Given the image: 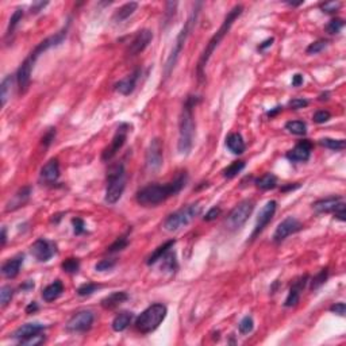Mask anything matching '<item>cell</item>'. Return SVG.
<instances>
[{"label":"cell","mask_w":346,"mask_h":346,"mask_svg":"<svg viewBox=\"0 0 346 346\" xmlns=\"http://www.w3.org/2000/svg\"><path fill=\"white\" fill-rule=\"evenodd\" d=\"M188 176L185 172H180L173 180L165 184H149L137 192V203L144 207H156L163 201L177 195L187 184Z\"/></svg>","instance_id":"1"},{"label":"cell","mask_w":346,"mask_h":346,"mask_svg":"<svg viewBox=\"0 0 346 346\" xmlns=\"http://www.w3.org/2000/svg\"><path fill=\"white\" fill-rule=\"evenodd\" d=\"M198 96H188L182 104L180 119H179V141H177V150L182 156L189 154L194 146L195 138V118H194V108L199 103Z\"/></svg>","instance_id":"2"},{"label":"cell","mask_w":346,"mask_h":346,"mask_svg":"<svg viewBox=\"0 0 346 346\" xmlns=\"http://www.w3.org/2000/svg\"><path fill=\"white\" fill-rule=\"evenodd\" d=\"M242 11H244V7L241 6V4L234 6L226 15L223 23H222V26L219 27V30L215 33L214 35L211 37V39L208 41V44L206 45V48H204V50H203V53L200 54V58H199V61H198V66H196V73H198L199 82H203V80H204V69H206V66H207L208 60L211 58L215 49H216V48L219 46L220 42L223 41V38L226 37L227 33L230 32V29H231L234 22L241 16Z\"/></svg>","instance_id":"3"},{"label":"cell","mask_w":346,"mask_h":346,"mask_svg":"<svg viewBox=\"0 0 346 346\" xmlns=\"http://www.w3.org/2000/svg\"><path fill=\"white\" fill-rule=\"evenodd\" d=\"M200 7V1L195 3L194 11L189 15L188 20L185 22V25H184V27L181 29V32L179 33V35H177L176 42H175V46H173V50H172L170 56L168 57V61L165 64V76H166V77L170 75V72L175 68L177 60H179V57L181 54L182 48H184V45H185V41H187V38H188V35L191 34V32L194 30V26L196 25V20H198V16H199Z\"/></svg>","instance_id":"4"},{"label":"cell","mask_w":346,"mask_h":346,"mask_svg":"<svg viewBox=\"0 0 346 346\" xmlns=\"http://www.w3.org/2000/svg\"><path fill=\"white\" fill-rule=\"evenodd\" d=\"M126 188V170L122 163L113 164L107 170V188H106V201L108 204H115L123 195Z\"/></svg>","instance_id":"5"},{"label":"cell","mask_w":346,"mask_h":346,"mask_svg":"<svg viewBox=\"0 0 346 346\" xmlns=\"http://www.w3.org/2000/svg\"><path fill=\"white\" fill-rule=\"evenodd\" d=\"M166 313H168V310L163 303L151 304L145 311H142V314L137 318L135 329L142 334H149L154 331L163 323L166 316Z\"/></svg>","instance_id":"6"},{"label":"cell","mask_w":346,"mask_h":346,"mask_svg":"<svg viewBox=\"0 0 346 346\" xmlns=\"http://www.w3.org/2000/svg\"><path fill=\"white\" fill-rule=\"evenodd\" d=\"M201 214V206L200 203H194V204H189L187 207L179 210L176 213L170 214L166 216V219L164 220V227L166 231L173 233L177 231L182 227H185L187 225H189L192 220L198 218Z\"/></svg>","instance_id":"7"},{"label":"cell","mask_w":346,"mask_h":346,"mask_svg":"<svg viewBox=\"0 0 346 346\" xmlns=\"http://www.w3.org/2000/svg\"><path fill=\"white\" fill-rule=\"evenodd\" d=\"M253 210H254V201L250 200V199H246V200L238 203L227 216V229L234 231V230H238L239 227L244 226L246 220L249 219V216L252 215Z\"/></svg>","instance_id":"8"},{"label":"cell","mask_w":346,"mask_h":346,"mask_svg":"<svg viewBox=\"0 0 346 346\" xmlns=\"http://www.w3.org/2000/svg\"><path fill=\"white\" fill-rule=\"evenodd\" d=\"M146 168L149 170H158L164 163V146L160 138L151 139L146 150Z\"/></svg>","instance_id":"9"},{"label":"cell","mask_w":346,"mask_h":346,"mask_svg":"<svg viewBox=\"0 0 346 346\" xmlns=\"http://www.w3.org/2000/svg\"><path fill=\"white\" fill-rule=\"evenodd\" d=\"M129 129H130V126L127 123H122L118 127V130H116L115 135L113 137V141H111L110 146H107L103 150V153H101V161H110V160H113L115 157V154L122 149V146L125 145V142H126Z\"/></svg>","instance_id":"10"},{"label":"cell","mask_w":346,"mask_h":346,"mask_svg":"<svg viewBox=\"0 0 346 346\" xmlns=\"http://www.w3.org/2000/svg\"><path fill=\"white\" fill-rule=\"evenodd\" d=\"M94 313L89 310H82L75 314L66 323V330L70 333H85L94 325Z\"/></svg>","instance_id":"11"},{"label":"cell","mask_w":346,"mask_h":346,"mask_svg":"<svg viewBox=\"0 0 346 346\" xmlns=\"http://www.w3.org/2000/svg\"><path fill=\"white\" fill-rule=\"evenodd\" d=\"M277 208V201L276 200H269L265 203V206L258 213L257 220H256V226H254V230H253L252 235L250 238L254 239L257 237L258 234L263 233L265 227L269 225V222L272 220V218L275 216V213H276Z\"/></svg>","instance_id":"12"},{"label":"cell","mask_w":346,"mask_h":346,"mask_svg":"<svg viewBox=\"0 0 346 346\" xmlns=\"http://www.w3.org/2000/svg\"><path fill=\"white\" fill-rule=\"evenodd\" d=\"M302 227V223L296 219V218L288 216V218H285L283 222H280L279 226L276 227L275 234H273V241H275L276 244H280V242H283L287 237H290L291 234H295L297 233V231H300Z\"/></svg>","instance_id":"13"},{"label":"cell","mask_w":346,"mask_h":346,"mask_svg":"<svg viewBox=\"0 0 346 346\" xmlns=\"http://www.w3.org/2000/svg\"><path fill=\"white\" fill-rule=\"evenodd\" d=\"M35 63L33 61L30 57L27 56L25 58V61L20 64V66L16 70V82H18L19 94H25L26 91L30 87V82H32V73L33 68H34Z\"/></svg>","instance_id":"14"},{"label":"cell","mask_w":346,"mask_h":346,"mask_svg":"<svg viewBox=\"0 0 346 346\" xmlns=\"http://www.w3.org/2000/svg\"><path fill=\"white\" fill-rule=\"evenodd\" d=\"M151 39H153V33L148 29H144V30L137 33L135 37L132 38V41L129 45V48H127V56H138L139 53H142L149 46Z\"/></svg>","instance_id":"15"},{"label":"cell","mask_w":346,"mask_h":346,"mask_svg":"<svg viewBox=\"0 0 346 346\" xmlns=\"http://www.w3.org/2000/svg\"><path fill=\"white\" fill-rule=\"evenodd\" d=\"M313 142L310 139H303L297 142L294 149L287 151L285 157L292 163H306L311 157V150H313Z\"/></svg>","instance_id":"16"},{"label":"cell","mask_w":346,"mask_h":346,"mask_svg":"<svg viewBox=\"0 0 346 346\" xmlns=\"http://www.w3.org/2000/svg\"><path fill=\"white\" fill-rule=\"evenodd\" d=\"M30 250H32L33 256L37 258V261L46 263L56 254V246H54V244L46 241V239L39 238L33 244Z\"/></svg>","instance_id":"17"},{"label":"cell","mask_w":346,"mask_h":346,"mask_svg":"<svg viewBox=\"0 0 346 346\" xmlns=\"http://www.w3.org/2000/svg\"><path fill=\"white\" fill-rule=\"evenodd\" d=\"M342 201H344L342 196H329L325 199H319V200L314 201L313 208L319 214H329V213H334L335 208L338 207Z\"/></svg>","instance_id":"18"},{"label":"cell","mask_w":346,"mask_h":346,"mask_svg":"<svg viewBox=\"0 0 346 346\" xmlns=\"http://www.w3.org/2000/svg\"><path fill=\"white\" fill-rule=\"evenodd\" d=\"M307 281H309V276H303L299 277L295 283L292 284L290 292H288V296H287V299H285V303H284L285 307H295L296 304L299 303V300H300V294H302V291L304 290Z\"/></svg>","instance_id":"19"},{"label":"cell","mask_w":346,"mask_h":346,"mask_svg":"<svg viewBox=\"0 0 346 346\" xmlns=\"http://www.w3.org/2000/svg\"><path fill=\"white\" fill-rule=\"evenodd\" d=\"M32 191L33 189L30 185L22 187L10 200L7 201L6 211H15V210H18V208L23 207L26 203L29 201V199H30Z\"/></svg>","instance_id":"20"},{"label":"cell","mask_w":346,"mask_h":346,"mask_svg":"<svg viewBox=\"0 0 346 346\" xmlns=\"http://www.w3.org/2000/svg\"><path fill=\"white\" fill-rule=\"evenodd\" d=\"M45 330V326L42 323H38V322H33V323H26L23 326H20L19 329H16L13 334L14 340H18L19 342L23 340H27L33 335H37L41 334Z\"/></svg>","instance_id":"21"},{"label":"cell","mask_w":346,"mask_h":346,"mask_svg":"<svg viewBox=\"0 0 346 346\" xmlns=\"http://www.w3.org/2000/svg\"><path fill=\"white\" fill-rule=\"evenodd\" d=\"M60 177V163L57 158H51L41 169V180L46 184L56 182Z\"/></svg>","instance_id":"22"},{"label":"cell","mask_w":346,"mask_h":346,"mask_svg":"<svg viewBox=\"0 0 346 346\" xmlns=\"http://www.w3.org/2000/svg\"><path fill=\"white\" fill-rule=\"evenodd\" d=\"M139 75H141V69H135L132 75L126 76L125 79H122V80L116 82V84H115V89H116L119 94L125 95V96L132 94V91L137 87V82H138Z\"/></svg>","instance_id":"23"},{"label":"cell","mask_w":346,"mask_h":346,"mask_svg":"<svg viewBox=\"0 0 346 346\" xmlns=\"http://www.w3.org/2000/svg\"><path fill=\"white\" fill-rule=\"evenodd\" d=\"M23 264V256H16V257L8 260L7 263L1 266V273L7 279H15L19 275L20 266Z\"/></svg>","instance_id":"24"},{"label":"cell","mask_w":346,"mask_h":346,"mask_svg":"<svg viewBox=\"0 0 346 346\" xmlns=\"http://www.w3.org/2000/svg\"><path fill=\"white\" fill-rule=\"evenodd\" d=\"M226 146L234 154H242L246 149L245 141L239 132H230L226 137Z\"/></svg>","instance_id":"25"},{"label":"cell","mask_w":346,"mask_h":346,"mask_svg":"<svg viewBox=\"0 0 346 346\" xmlns=\"http://www.w3.org/2000/svg\"><path fill=\"white\" fill-rule=\"evenodd\" d=\"M64 292V284L61 280H56L54 283L49 284L44 291H42V297L45 302H54L58 299Z\"/></svg>","instance_id":"26"},{"label":"cell","mask_w":346,"mask_h":346,"mask_svg":"<svg viewBox=\"0 0 346 346\" xmlns=\"http://www.w3.org/2000/svg\"><path fill=\"white\" fill-rule=\"evenodd\" d=\"M127 299H129V295L126 292H114L101 300V307L106 310H113L123 302H126Z\"/></svg>","instance_id":"27"},{"label":"cell","mask_w":346,"mask_h":346,"mask_svg":"<svg viewBox=\"0 0 346 346\" xmlns=\"http://www.w3.org/2000/svg\"><path fill=\"white\" fill-rule=\"evenodd\" d=\"M132 318H134V315H132V313H129V311H123V313L118 314L114 318L113 330L114 331H118V333L126 330L129 328V325L132 323Z\"/></svg>","instance_id":"28"},{"label":"cell","mask_w":346,"mask_h":346,"mask_svg":"<svg viewBox=\"0 0 346 346\" xmlns=\"http://www.w3.org/2000/svg\"><path fill=\"white\" fill-rule=\"evenodd\" d=\"M16 79V76L8 75L3 79V82L0 84V100H1V107H4L7 104V100L11 96V89H13L14 80Z\"/></svg>","instance_id":"29"},{"label":"cell","mask_w":346,"mask_h":346,"mask_svg":"<svg viewBox=\"0 0 346 346\" xmlns=\"http://www.w3.org/2000/svg\"><path fill=\"white\" fill-rule=\"evenodd\" d=\"M137 8H138V3H135V1H130V3L123 4V6L119 7V8L116 10V13L114 15V20H115V22H123V20H126L127 18H130L132 14L137 11Z\"/></svg>","instance_id":"30"},{"label":"cell","mask_w":346,"mask_h":346,"mask_svg":"<svg viewBox=\"0 0 346 346\" xmlns=\"http://www.w3.org/2000/svg\"><path fill=\"white\" fill-rule=\"evenodd\" d=\"M175 244H176V241H175V239H170V241H166V242L163 244L161 246H158L157 249L153 252L150 257L148 258V265H153L156 264L157 261H160V260L165 256V253H168L170 249H173Z\"/></svg>","instance_id":"31"},{"label":"cell","mask_w":346,"mask_h":346,"mask_svg":"<svg viewBox=\"0 0 346 346\" xmlns=\"http://www.w3.org/2000/svg\"><path fill=\"white\" fill-rule=\"evenodd\" d=\"M23 10L22 8H18L15 10V13L11 15L10 18V23H8V27H7V33H6V41H10V38L13 37L14 33H15V29L18 27L19 22L22 20L23 18Z\"/></svg>","instance_id":"32"},{"label":"cell","mask_w":346,"mask_h":346,"mask_svg":"<svg viewBox=\"0 0 346 346\" xmlns=\"http://www.w3.org/2000/svg\"><path fill=\"white\" fill-rule=\"evenodd\" d=\"M161 261H163V264H161V269H164V271H166V272H170V273L176 272V269H177L176 253L173 252L172 249H170L168 253H165V256L161 258Z\"/></svg>","instance_id":"33"},{"label":"cell","mask_w":346,"mask_h":346,"mask_svg":"<svg viewBox=\"0 0 346 346\" xmlns=\"http://www.w3.org/2000/svg\"><path fill=\"white\" fill-rule=\"evenodd\" d=\"M256 185L260 189H273L277 185V177L273 173H265L264 176H261L260 179L256 180Z\"/></svg>","instance_id":"34"},{"label":"cell","mask_w":346,"mask_h":346,"mask_svg":"<svg viewBox=\"0 0 346 346\" xmlns=\"http://www.w3.org/2000/svg\"><path fill=\"white\" fill-rule=\"evenodd\" d=\"M285 129L295 135H304L307 132V125L303 120H290L285 123Z\"/></svg>","instance_id":"35"},{"label":"cell","mask_w":346,"mask_h":346,"mask_svg":"<svg viewBox=\"0 0 346 346\" xmlns=\"http://www.w3.org/2000/svg\"><path fill=\"white\" fill-rule=\"evenodd\" d=\"M319 144L325 148H328L330 150L341 151L346 148L345 139H333V138H322Z\"/></svg>","instance_id":"36"},{"label":"cell","mask_w":346,"mask_h":346,"mask_svg":"<svg viewBox=\"0 0 346 346\" xmlns=\"http://www.w3.org/2000/svg\"><path fill=\"white\" fill-rule=\"evenodd\" d=\"M244 168H245V161H234L227 168L223 169V176L226 177V179H233L238 173H241L244 170Z\"/></svg>","instance_id":"37"},{"label":"cell","mask_w":346,"mask_h":346,"mask_svg":"<svg viewBox=\"0 0 346 346\" xmlns=\"http://www.w3.org/2000/svg\"><path fill=\"white\" fill-rule=\"evenodd\" d=\"M61 268H63L64 272L73 275V273H77L79 269H80V261H79L77 258H73V257L66 258L63 264H61Z\"/></svg>","instance_id":"38"},{"label":"cell","mask_w":346,"mask_h":346,"mask_svg":"<svg viewBox=\"0 0 346 346\" xmlns=\"http://www.w3.org/2000/svg\"><path fill=\"white\" fill-rule=\"evenodd\" d=\"M344 26H345L344 19L335 18V19H331V20L329 22L328 25H326V27H325V30H326V33H328V34H331V35H334V34H338V33L342 30V27H344Z\"/></svg>","instance_id":"39"},{"label":"cell","mask_w":346,"mask_h":346,"mask_svg":"<svg viewBox=\"0 0 346 346\" xmlns=\"http://www.w3.org/2000/svg\"><path fill=\"white\" fill-rule=\"evenodd\" d=\"M328 45L329 42L326 39H318V41H315L313 44H310V46L306 49V51H307V54H310V56L318 54V53H321L322 50H325V49L328 48Z\"/></svg>","instance_id":"40"},{"label":"cell","mask_w":346,"mask_h":346,"mask_svg":"<svg viewBox=\"0 0 346 346\" xmlns=\"http://www.w3.org/2000/svg\"><path fill=\"white\" fill-rule=\"evenodd\" d=\"M14 296V288H11V285H3L0 290V303L3 307H6L8 303L11 302Z\"/></svg>","instance_id":"41"},{"label":"cell","mask_w":346,"mask_h":346,"mask_svg":"<svg viewBox=\"0 0 346 346\" xmlns=\"http://www.w3.org/2000/svg\"><path fill=\"white\" fill-rule=\"evenodd\" d=\"M328 276H329V269L328 268H325V269H322L316 276H314V279H313V281H311V290H316V288H319L322 284L326 283V280H328Z\"/></svg>","instance_id":"42"},{"label":"cell","mask_w":346,"mask_h":346,"mask_svg":"<svg viewBox=\"0 0 346 346\" xmlns=\"http://www.w3.org/2000/svg\"><path fill=\"white\" fill-rule=\"evenodd\" d=\"M253 328H254V322H253V318L252 316H245L242 321L239 322L238 325V329H239V333L241 334H249L253 331Z\"/></svg>","instance_id":"43"},{"label":"cell","mask_w":346,"mask_h":346,"mask_svg":"<svg viewBox=\"0 0 346 346\" xmlns=\"http://www.w3.org/2000/svg\"><path fill=\"white\" fill-rule=\"evenodd\" d=\"M100 288V285L99 284H95V283H87V284H82V287H79L77 288V295L79 296H89L94 294L95 291L99 290Z\"/></svg>","instance_id":"44"},{"label":"cell","mask_w":346,"mask_h":346,"mask_svg":"<svg viewBox=\"0 0 346 346\" xmlns=\"http://www.w3.org/2000/svg\"><path fill=\"white\" fill-rule=\"evenodd\" d=\"M115 265H116L115 258H104V260H100L98 264L95 265V269L98 272H106L113 269Z\"/></svg>","instance_id":"45"},{"label":"cell","mask_w":346,"mask_h":346,"mask_svg":"<svg viewBox=\"0 0 346 346\" xmlns=\"http://www.w3.org/2000/svg\"><path fill=\"white\" fill-rule=\"evenodd\" d=\"M127 245H129V239H127V235H122V237H119V238L114 242L113 245L108 247L107 250L110 253L120 252V250H123V249H125Z\"/></svg>","instance_id":"46"},{"label":"cell","mask_w":346,"mask_h":346,"mask_svg":"<svg viewBox=\"0 0 346 346\" xmlns=\"http://www.w3.org/2000/svg\"><path fill=\"white\" fill-rule=\"evenodd\" d=\"M330 118H331V114L326 111V110H319V111H316V113L314 114V116H313L314 122L315 123H318V125L328 122Z\"/></svg>","instance_id":"47"},{"label":"cell","mask_w":346,"mask_h":346,"mask_svg":"<svg viewBox=\"0 0 346 346\" xmlns=\"http://www.w3.org/2000/svg\"><path fill=\"white\" fill-rule=\"evenodd\" d=\"M44 342H45V335H42V334H37V335H33V337L27 338V340L20 341L19 344H20V345L35 346V345H39V344H44Z\"/></svg>","instance_id":"48"},{"label":"cell","mask_w":346,"mask_h":346,"mask_svg":"<svg viewBox=\"0 0 346 346\" xmlns=\"http://www.w3.org/2000/svg\"><path fill=\"white\" fill-rule=\"evenodd\" d=\"M340 7H341L340 1H328V3H322L321 4L322 11L326 14H334L335 11H338Z\"/></svg>","instance_id":"49"},{"label":"cell","mask_w":346,"mask_h":346,"mask_svg":"<svg viewBox=\"0 0 346 346\" xmlns=\"http://www.w3.org/2000/svg\"><path fill=\"white\" fill-rule=\"evenodd\" d=\"M307 106H309V100H306L303 98H295V99H292L288 103V107L291 110H300V108L307 107Z\"/></svg>","instance_id":"50"},{"label":"cell","mask_w":346,"mask_h":346,"mask_svg":"<svg viewBox=\"0 0 346 346\" xmlns=\"http://www.w3.org/2000/svg\"><path fill=\"white\" fill-rule=\"evenodd\" d=\"M72 223H73V230H75L76 235H80L85 231V225H84V220L80 219V218H73L72 219Z\"/></svg>","instance_id":"51"},{"label":"cell","mask_w":346,"mask_h":346,"mask_svg":"<svg viewBox=\"0 0 346 346\" xmlns=\"http://www.w3.org/2000/svg\"><path fill=\"white\" fill-rule=\"evenodd\" d=\"M333 214L335 215V218H337V219H340V220H342V222H345V220H346L345 201H342L340 206L335 208V211H334Z\"/></svg>","instance_id":"52"},{"label":"cell","mask_w":346,"mask_h":346,"mask_svg":"<svg viewBox=\"0 0 346 346\" xmlns=\"http://www.w3.org/2000/svg\"><path fill=\"white\" fill-rule=\"evenodd\" d=\"M220 214H222V210H220L219 207H213L208 211L207 214L204 215V220H206V222H211V220L216 219Z\"/></svg>","instance_id":"53"},{"label":"cell","mask_w":346,"mask_h":346,"mask_svg":"<svg viewBox=\"0 0 346 346\" xmlns=\"http://www.w3.org/2000/svg\"><path fill=\"white\" fill-rule=\"evenodd\" d=\"M330 311L331 313H334V314H338L341 315V316H344L345 315V311H346V306L345 303H335V304H333L331 307H330Z\"/></svg>","instance_id":"54"},{"label":"cell","mask_w":346,"mask_h":346,"mask_svg":"<svg viewBox=\"0 0 346 346\" xmlns=\"http://www.w3.org/2000/svg\"><path fill=\"white\" fill-rule=\"evenodd\" d=\"M54 135H56V129H50V130H49V132H46V134L44 135V138H42V144H44V145L48 148V146L50 145L51 142L54 141Z\"/></svg>","instance_id":"55"},{"label":"cell","mask_w":346,"mask_h":346,"mask_svg":"<svg viewBox=\"0 0 346 346\" xmlns=\"http://www.w3.org/2000/svg\"><path fill=\"white\" fill-rule=\"evenodd\" d=\"M49 3L48 1H35V3H33L32 6V13L33 14H38L39 11H42L45 7L48 6Z\"/></svg>","instance_id":"56"},{"label":"cell","mask_w":346,"mask_h":346,"mask_svg":"<svg viewBox=\"0 0 346 346\" xmlns=\"http://www.w3.org/2000/svg\"><path fill=\"white\" fill-rule=\"evenodd\" d=\"M273 41H275V38H268V39H265L263 44H260V46H258V50L264 51L265 49L271 48L272 44H273Z\"/></svg>","instance_id":"57"},{"label":"cell","mask_w":346,"mask_h":346,"mask_svg":"<svg viewBox=\"0 0 346 346\" xmlns=\"http://www.w3.org/2000/svg\"><path fill=\"white\" fill-rule=\"evenodd\" d=\"M303 84V76L300 73H296L292 77V87H300Z\"/></svg>","instance_id":"58"},{"label":"cell","mask_w":346,"mask_h":346,"mask_svg":"<svg viewBox=\"0 0 346 346\" xmlns=\"http://www.w3.org/2000/svg\"><path fill=\"white\" fill-rule=\"evenodd\" d=\"M37 310H38V304L35 302H33L26 307V313H27V314H34Z\"/></svg>","instance_id":"59"},{"label":"cell","mask_w":346,"mask_h":346,"mask_svg":"<svg viewBox=\"0 0 346 346\" xmlns=\"http://www.w3.org/2000/svg\"><path fill=\"white\" fill-rule=\"evenodd\" d=\"M33 288H34V281H32V280H27V281L23 283V285H20V290L22 291H30Z\"/></svg>","instance_id":"60"},{"label":"cell","mask_w":346,"mask_h":346,"mask_svg":"<svg viewBox=\"0 0 346 346\" xmlns=\"http://www.w3.org/2000/svg\"><path fill=\"white\" fill-rule=\"evenodd\" d=\"M7 242V229L6 227H3L1 229V246L6 245Z\"/></svg>","instance_id":"61"},{"label":"cell","mask_w":346,"mask_h":346,"mask_svg":"<svg viewBox=\"0 0 346 346\" xmlns=\"http://www.w3.org/2000/svg\"><path fill=\"white\" fill-rule=\"evenodd\" d=\"M281 110H283V107L277 106V107H275L273 110H272V111H269V113H268V116H271V118H272V116H275V115H276L277 113H280Z\"/></svg>","instance_id":"62"}]
</instances>
